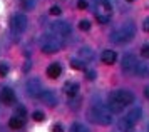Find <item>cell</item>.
<instances>
[{"label":"cell","mask_w":149,"mask_h":132,"mask_svg":"<svg viewBox=\"0 0 149 132\" xmlns=\"http://www.w3.org/2000/svg\"><path fill=\"white\" fill-rule=\"evenodd\" d=\"M134 102V94L129 90H114L111 92L107 100V109L111 112H122L126 106H131Z\"/></svg>","instance_id":"obj_1"},{"label":"cell","mask_w":149,"mask_h":132,"mask_svg":"<svg viewBox=\"0 0 149 132\" xmlns=\"http://www.w3.org/2000/svg\"><path fill=\"white\" fill-rule=\"evenodd\" d=\"M87 117L91 122L99 124V126H111L112 124V112L104 106H92L89 109Z\"/></svg>","instance_id":"obj_2"},{"label":"cell","mask_w":149,"mask_h":132,"mask_svg":"<svg viewBox=\"0 0 149 132\" xmlns=\"http://www.w3.org/2000/svg\"><path fill=\"white\" fill-rule=\"evenodd\" d=\"M134 33H136V28L132 24H124L121 25L117 30L111 33V42H114V44H127L129 40L134 39Z\"/></svg>","instance_id":"obj_3"},{"label":"cell","mask_w":149,"mask_h":132,"mask_svg":"<svg viewBox=\"0 0 149 132\" xmlns=\"http://www.w3.org/2000/svg\"><path fill=\"white\" fill-rule=\"evenodd\" d=\"M112 13V5L109 0H99L97 2V8H95V19L101 24H107Z\"/></svg>","instance_id":"obj_4"},{"label":"cell","mask_w":149,"mask_h":132,"mask_svg":"<svg viewBox=\"0 0 149 132\" xmlns=\"http://www.w3.org/2000/svg\"><path fill=\"white\" fill-rule=\"evenodd\" d=\"M42 52H45V53H55V52H59L61 50V40L59 39H55V37H50V35H45L44 39H42Z\"/></svg>","instance_id":"obj_5"},{"label":"cell","mask_w":149,"mask_h":132,"mask_svg":"<svg viewBox=\"0 0 149 132\" xmlns=\"http://www.w3.org/2000/svg\"><path fill=\"white\" fill-rule=\"evenodd\" d=\"M25 89H27V95H29V97H40L42 92H44L42 84H40V80H39V79H30L27 82Z\"/></svg>","instance_id":"obj_6"},{"label":"cell","mask_w":149,"mask_h":132,"mask_svg":"<svg viewBox=\"0 0 149 132\" xmlns=\"http://www.w3.org/2000/svg\"><path fill=\"white\" fill-rule=\"evenodd\" d=\"M50 30L55 33V35H61V37H67L70 35V25L64 20H57L54 24H50Z\"/></svg>","instance_id":"obj_7"},{"label":"cell","mask_w":149,"mask_h":132,"mask_svg":"<svg viewBox=\"0 0 149 132\" xmlns=\"http://www.w3.org/2000/svg\"><path fill=\"white\" fill-rule=\"evenodd\" d=\"M10 25H12V30H14V32L22 33L25 28H27V17H25V15H22V13H17V15L12 17Z\"/></svg>","instance_id":"obj_8"},{"label":"cell","mask_w":149,"mask_h":132,"mask_svg":"<svg viewBox=\"0 0 149 132\" xmlns=\"http://www.w3.org/2000/svg\"><path fill=\"white\" fill-rule=\"evenodd\" d=\"M136 65H137V59H136L134 55H126L121 62V67L122 70L126 74H134L136 70Z\"/></svg>","instance_id":"obj_9"},{"label":"cell","mask_w":149,"mask_h":132,"mask_svg":"<svg viewBox=\"0 0 149 132\" xmlns=\"http://www.w3.org/2000/svg\"><path fill=\"white\" fill-rule=\"evenodd\" d=\"M0 99L3 104H14L15 102V94L12 89H8V87H3L2 89V94H0Z\"/></svg>","instance_id":"obj_10"},{"label":"cell","mask_w":149,"mask_h":132,"mask_svg":"<svg viewBox=\"0 0 149 132\" xmlns=\"http://www.w3.org/2000/svg\"><path fill=\"white\" fill-rule=\"evenodd\" d=\"M117 127H119V131L121 132H132L134 131V122L132 120H129L127 117H124L117 122Z\"/></svg>","instance_id":"obj_11"},{"label":"cell","mask_w":149,"mask_h":132,"mask_svg":"<svg viewBox=\"0 0 149 132\" xmlns=\"http://www.w3.org/2000/svg\"><path fill=\"white\" fill-rule=\"evenodd\" d=\"M116 59H117V55H116V52H112V50H104V52L101 53V60L104 64H107V65L114 64Z\"/></svg>","instance_id":"obj_12"},{"label":"cell","mask_w":149,"mask_h":132,"mask_svg":"<svg viewBox=\"0 0 149 132\" xmlns=\"http://www.w3.org/2000/svg\"><path fill=\"white\" fill-rule=\"evenodd\" d=\"M61 74H62V67L59 65V64H50V65L47 67V75L50 79H57Z\"/></svg>","instance_id":"obj_13"},{"label":"cell","mask_w":149,"mask_h":132,"mask_svg":"<svg viewBox=\"0 0 149 132\" xmlns=\"http://www.w3.org/2000/svg\"><path fill=\"white\" fill-rule=\"evenodd\" d=\"M134 74L136 75H139V77H148L149 75V65H146L144 62H137Z\"/></svg>","instance_id":"obj_14"},{"label":"cell","mask_w":149,"mask_h":132,"mask_svg":"<svg viewBox=\"0 0 149 132\" xmlns=\"http://www.w3.org/2000/svg\"><path fill=\"white\" fill-rule=\"evenodd\" d=\"M24 124H25V119H24V117H19V115H14L12 119L8 120V126H10V129H20Z\"/></svg>","instance_id":"obj_15"},{"label":"cell","mask_w":149,"mask_h":132,"mask_svg":"<svg viewBox=\"0 0 149 132\" xmlns=\"http://www.w3.org/2000/svg\"><path fill=\"white\" fill-rule=\"evenodd\" d=\"M40 99L44 100L45 104H49L50 107H54V106H55V97H54V94L49 92V90H44V92H42Z\"/></svg>","instance_id":"obj_16"},{"label":"cell","mask_w":149,"mask_h":132,"mask_svg":"<svg viewBox=\"0 0 149 132\" xmlns=\"http://www.w3.org/2000/svg\"><path fill=\"white\" fill-rule=\"evenodd\" d=\"M141 117H142V110L139 109V107H134V109L129 112V115H127V119L132 120L134 124H136V122H139V120H141Z\"/></svg>","instance_id":"obj_17"},{"label":"cell","mask_w":149,"mask_h":132,"mask_svg":"<svg viewBox=\"0 0 149 132\" xmlns=\"http://www.w3.org/2000/svg\"><path fill=\"white\" fill-rule=\"evenodd\" d=\"M79 92V84H65V94L69 97H74Z\"/></svg>","instance_id":"obj_18"},{"label":"cell","mask_w":149,"mask_h":132,"mask_svg":"<svg viewBox=\"0 0 149 132\" xmlns=\"http://www.w3.org/2000/svg\"><path fill=\"white\" fill-rule=\"evenodd\" d=\"M70 67H72V69H75V70H84V69H86L84 62H81V60H77V59L70 60Z\"/></svg>","instance_id":"obj_19"},{"label":"cell","mask_w":149,"mask_h":132,"mask_svg":"<svg viewBox=\"0 0 149 132\" xmlns=\"http://www.w3.org/2000/svg\"><path fill=\"white\" fill-rule=\"evenodd\" d=\"M70 132H89L87 127L82 126V124H79V122H75V124H72L70 126Z\"/></svg>","instance_id":"obj_20"},{"label":"cell","mask_w":149,"mask_h":132,"mask_svg":"<svg viewBox=\"0 0 149 132\" xmlns=\"http://www.w3.org/2000/svg\"><path fill=\"white\" fill-rule=\"evenodd\" d=\"M79 53H81V57H84V59H87V60L92 59V52H91V49H87V47H82L81 50H79Z\"/></svg>","instance_id":"obj_21"},{"label":"cell","mask_w":149,"mask_h":132,"mask_svg":"<svg viewBox=\"0 0 149 132\" xmlns=\"http://www.w3.org/2000/svg\"><path fill=\"white\" fill-rule=\"evenodd\" d=\"M22 7L25 8V10H30V8H34L35 7V0H20Z\"/></svg>","instance_id":"obj_22"},{"label":"cell","mask_w":149,"mask_h":132,"mask_svg":"<svg viewBox=\"0 0 149 132\" xmlns=\"http://www.w3.org/2000/svg\"><path fill=\"white\" fill-rule=\"evenodd\" d=\"M79 28H81V30H89V28H91V22H89V20H81V22H79Z\"/></svg>","instance_id":"obj_23"},{"label":"cell","mask_w":149,"mask_h":132,"mask_svg":"<svg viewBox=\"0 0 149 132\" xmlns=\"http://www.w3.org/2000/svg\"><path fill=\"white\" fill-rule=\"evenodd\" d=\"M32 117H34V120H37V122H42V120L45 119L42 112H34V114H32Z\"/></svg>","instance_id":"obj_24"},{"label":"cell","mask_w":149,"mask_h":132,"mask_svg":"<svg viewBox=\"0 0 149 132\" xmlns=\"http://www.w3.org/2000/svg\"><path fill=\"white\" fill-rule=\"evenodd\" d=\"M15 115H19V117H24V119H25L27 112H25V109H24V107H17V112H15Z\"/></svg>","instance_id":"obj_25"},{"label":"cell","mask_w":149,"mask_h":132,"mask_svg":"<svg viewBox=\"0 0 149 132\" xmlns=\"http://www.w3.org/2000/svg\"><path fill=\"white\" fill-rule=\"evenodd\" d=\"M7 72H8V65L7 64H0V75L3 77V75H7Z\"/></svg>","instance_id":"obj_26"},{"label":"cell","mask_w":149,"mask_h":132,"mask_svg":"<svg viewBox=\"0 0 149 132\" xmlns=\"http://www.w3.org/2000/svg\"><path fill=\"white\" fill-rule=\"evenodd\" d=\"M141 55L144 57V59H149V45H144L141 49Z\"/></svg>","instance_id":"obj_27"},{"label":"cell","mask_w":149,"mask_h":132,"mask_svg":"<svg viewBox=\"0 0 149 132\" xmlns=\"http://www.w3.org/2000/svg\"><path fill=\"white\" fill-rule=\"evenodd\" d=\"M59 13H61V7L59 5H54L50 8V15H59Z\"/></svg>","instance_id":"obj_28"},{"label":"cell","mask_w":149,"mask_h":132,"mask_svg":"<svg viewBox=\"0 0 149 132\" xmlns=\"http://www.w3.org/2000/svg\"><path fill=\"white\" fill-rule=\"evenodd\" d=\"M142 28H144V32L149 33V17H146V19H144V22H142Z\"/></svg>","instance_id":"obj_29"},{"label":"cell","mask_w":149,"mask_h":132,"mask_svg":"<svg viewBox=\"0 0 149 132\" xmlns=\"http://www.w3.org/2000/svg\"><path fill=\"white\" fill-rule=\"evenodd\" d=\"M77 7H79L81 10H84V8L87 7V2H86V0H79V2H77Z\"/></svg>","instance_id":"obj_30"},{"label":"cell","mask_w":149,"mask_h":132,"mask_svg":"<svg viewBox=\"0 0 149 132\" xmlns=\"http://www.w3.org/2000/svg\"><path fill=\"white\" fill-rule=\"evenodd\" d=\"M52 132H62V126L61 124H55V126L52 127Z\"/></svg>","instance_id":"obj_31"},{"label":"cell","mask_w":149,"mask_h":132,"mask_svg":"<svg viewBox=\"0 0 149 132\" xmlns=\"http://www.w3.org/2000/svg\"><path fill=\"white\" fill-rule=\"evenodd\" d=\"M87 77H89L91 80H92V79L95 77V74H94V72H87Z\"/></svg>","instance_id":"obj_32"},{"label":"cell","mask_w":149,"mask_h":132,"mask_svg":"<svg viewBox=\"0 0 149 132\" xmlns=\"http://www.w3.org/2000/svg\"><path fill=\"white\" fill-rule=\"evenodd\" d=\"M144 95H146V97H149V87H146V90H144Z\"/></svg>","instance_id":"obj_33"},{"label":"cell","mask_w":149,"mask_h":132,"mask_svg":"<svg viewBox=\"0 0 149 132\" xmlns=\"http://www.w3.org/2000/svg\"><path fill=\"white\" fill-rule=\"evenodd\" d=\"M127 2H134V0H127Z\"/></svg>","instance_id":"obj_34"}]
</instances>
